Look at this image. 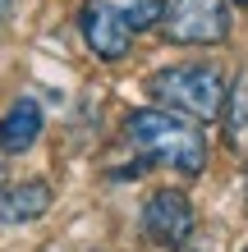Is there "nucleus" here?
<instances>
[{
	"label": "nucleus",
	"mask_w": 248,
	"mask_h": 252,
	"mask_svg": "<svg viewBox=\"0 0 248 252\" xmlns=\"http://www.w3.org/2000/svg\"><path fill=\"white\" fill-rule=\"evenodd\" d=\"M161 28L179 46H221L230 37V5L225 0H166Z\"/></svg>",
	"instance_id": "nucleus-3"
},
{
	"label": "nucleus",
	"mask_w": 248,
	"mask_h": 252,
	"mask_svg": "<svg viewBox=\"0 0 248 252\" xmlns=\"http://www.w3.org/2000/svg\"><path fill=\"white\" fill-rule=\"evenodd\" d=\"M106 5H110L115 14H120V23L129 28V32H142V28L161 23L166 0H106Z\"/></svg>",
	"instance_id": "nucleus-9"
},
{
	"label": "nucleus",
	"mask_w": 248,
	"mask_h": 252,
	"mask_svg": "<svg viewBox=\"0 0 248 252\" xmlns=\"http://www.w3.org/2000/svg\"><path fill=\"white\" fill-rule=\"evenodd\" d=\"M221 124H225V142H230V152L248 156V73H239V78L225 87Z\"/></svg>",
	"instance_id": "nucleus-8"
},
{
	"label": "nucleus",
	"mask_w": 248,
	"mask_h": 252,
	"mask_svg": "<svg viewBox=\"0 0 248 252\" xmlns=\"http://www.w3.org/2000/svg\"><path fill=\"white\" fill-rule=\"evenodd\" d=\"M142 234H147L156 248H184V243L198 234L193 202H188L179 188H161V192H152L147 206H142Z\"/></svg>",
	"instance_id": "nucleus-4"
},
{
	"label": "nucleus",
	"mask_w": 248,
	"mask_h": 252,
	"mask_svg": "<svg viewBox=\"0 0 248 252\" xmlns=\"http://www.w3.org/2000/svg\"><path fill=\"white\" fill-rule=\"evenodd\" d=\"M9 5H14V0H0V19H5V14H9Z\"/></svg>",
	"instance_id": "nucleus-12"
},
{
	"label": "nucleus",
	"mask_w": 248,
	"mask_h": 252,
	"mask_svg": "<svg viewBox=\"0 0 248 252\" xmlns=\"http://www.w3.org/2000/svg\"><path fill=\"white\" fill-rule=\"evenodd\" d=\"M124 133L147 160L175 165L179 174H202V165H207V138L198 133V124H188L170 110H134Z\"/></svg>",
	"instance_id": "nucleus-1"
},
{
	"label": "nucleus",
	"mask_w": 248,
	"mask_h": 252,
	"mask_svg": "<svg viewBox=\"0 0 248 252\" xmlns=\"http://www.w3.org/2000/svg\"><path fill=\"white\" fill-rule=\"evenodd\" d=\"M193 252H216V243H198V248H193Z\"/></svg>",
	"instance_id": "nucleus-11"
},
{
	"label": "nucleus",
	"mask_w": 248,
	"mask_h": 252,
	"mask_svg": "<svg viewBox=\"0 0 248 252\" xmlns=\"http://www.w3.org/2000/svg\"><path fill=\"white\" fill-rule=\"evenodd\" d=\"M244 188H248V174H244Z\"/></svg>",
	"instance_id": "nucleus-13"
},
{
	"label": "nucleus",
	"mask_w": 248,
	"mask_h": 252,
	"mask_svg": "<svg viewBox=\"0 0 248 252\" xmlns=\"http://www.w3.org/2000/svg\"><path fill=\"white\" fill-rule=\"evenodd\" d=\"M37 138H41V106L23 96V101H14V106L0 115V152H5V156H19Z\"/></svg>",
	"instance_id": "nucleus-7"
},
{
	"label": "nucleus",
	"mask_w": 248,
	"mask_h": 252,
	"mask_svg": "<svg viewBox=\"0 0 248 252\" xmlns=\"http://www.w3.org/2000/svg\"><path fill=\"white\" fill-rule=\"evenodd\" d=\"M5 170H9V165H5V152H0V188H5Z\"/></svg>",
	"instance_id": "nucleus-10"
},
{
	"label": "nucleus",
	"mask_w": 248,
	"mask_h": 252,
	"mask_svg": "<svg viewBox=\"0 0 248 252\" xmlns=\"http://www.w3.org/2000/svg\"><path fill=\"white\" fill-rule=\"evenodd\" d=\"M78 28H83L87 51L101 55V60H120V55H129V41H134V32L120 23V14H115L106 0H83Z\"/></svg>",
	"instance_id": "nucleus-5"
},
{
	"label": "nucleus",
	"mask_w": 248,
	"mask_h": 252,
	"mask_svg": "<svg viewBox=\"0 0 248 252\" xmlns=\"http://www.w3.org/2000/svg\"><path fill=\"white\" fill-rule=\"evenodd\" d=\"M51 211V184L28 179L14 188H0V225H28V220Z\"/></svg>",
	"instance_id": "nucleus-6"
},
{
	"label": "nucleus",
	"mask_w": 248,
	"mask_h": 252,
	"mask_svg": "<svg viewBox=\"0 0 248 252\" xmlns=\"http://www.w3.org/2000/svg\"><path fill=\"white\" fill-rule=\"evenodd\" d=\"M147 92L170 106L179 120L188 124H202V120H221V106H225V73L216 64H175L152 73Z\"/></svg>",
	"instance_id": "nucleus-2"
}]
</instances>
